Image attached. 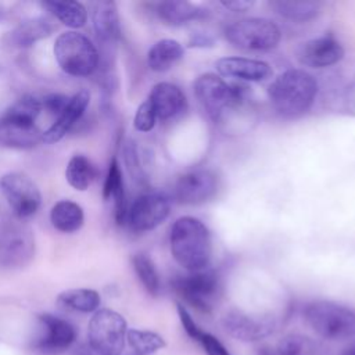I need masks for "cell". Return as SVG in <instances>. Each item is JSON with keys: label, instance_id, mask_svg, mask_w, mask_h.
I'll return each mask as SVG.
<instances>
[{"label": "cell", "instance_id": "obj_1", "mask_svg": "<svg viewBox=\"0 0 355 355\" xmlns=\"http://www.w3.org/2000/svg\"><path fill=\"white\" fill-rule=\"evenodd\" d=\"M173 259L187 272L208 269L212 258V239L208 227L194 216L176 219L169 232Z\"/></svg>", "mask_w": 355, "mask_h": 355}, {"label": "cell", "instance_id": "obj_2", "mask_svg": "<svg viewBox=\"0 0 355 355\" xmlns=\"http://www.w3.org/2000/svg\"><path fill=\"white\" fill-rule=\"evenodd\" d=\"M316 94V79L298 68L282 72L268 87L270 104L284 118H297L305 114L312 107Z\"/></svg>", "mask_w": 355, "mask_h": 355}, {"label": "cell", "instance_id": "obj_3", "mask_svg": "<svg viewBox=\"0 0 355 355\" xmlns=\"http://www.w3.org/2000/svg\"><path fill=\"white\" fill-rule=\"evenodd\" d=\"M40 98L24 96L0 116V146L28 150L42 141L43 132L36 126L42 111Z\"/></svg>", "mask_w": 355, "mask_h": 355}, {"label": "cell", "instance_id": "obj_4", "mask_svg": "<svg viewBox=\"0 0 355 355\" xmlns=\"http://www.w3.org/2000/svg\"><path fill=\"white\" fill-rule=\"evenodd\" d=\"M308 326L329 341L347 340L355 336V311L334 301H313L304 308Z\"/></svg>", "mask_w": 355, "mask_h": 355}, {"label": "cell", "instance_id": "obj_5", "mask_svg": "<svg viewBox=\"0 0 355 355\" xmlns=\"http://www.w3.org/2000/svg\"><path fill=\"white\" fill-rule=\"evenodd\" d=\"M53 51L58 67L71 76H89L98 68L100 54L97 47L87 36L76 31L58 35Z\"/></svg>", "mask_w": 355, "mask_h": 355}, {"label": "cell", "instance_id": "obj_6", "mask_svg": "<svg viewBox=\"0 0 355 355\" xmlns=\"http://www.w3.org/2000/svg\"><path fill=\"white\" fill-rule=\"evenodd\" d=\"M193 87L200 105L215 122H219L226 111L239 107L244 101L245 87L229 85L215 73H204L198 76Z\"/></svg>", "mask_w": 355, "mask_h": 355}, {"label": "cell", "instance_id": "obj_7", "mask_svg": "<svg viewBox=\"0 0 355 355\" xmlns=\"http://www.w3.org/2000/svg\"><path fill=\"white\" fill-rule=\"evenodd\" d=\"M225 37L241 50L268 51L279 44L282 32L270 19L251 17L229 24L225 28Z\"/></svg>", "mask_w": 355, "mask_h": 355}, {"label": "cell", "instance_id": "obj_8", "mask_svg": "<svg viewBox=\"0 0 355 355\" xmlns=\"http://www.w3.org/2000/svg\"><path fill=\"white\" fill-rule=\"evenodd\" d=\"M175 293L191 308L209 313L220 294V279L209 269L189 272L172 280Z\"/></svg>", "mask_w": 355, "mask_h": 355}, {"label": "cell", "instance_id": "obj_9", "mask_svg": "<svg viewBox=\"0 0 355 355\" xmlns=\"http://www.w3.org/2000/svg\"><path fill=\"white\" fill-rule=\"evenodd\" d=\"M126 320L112 309L96 311L89 322V345L100 355H121L126 340Z\"/></svg>", "mask_w": 355, "mask_h": 355}, {"label": "cell", "instance_id": "obj_10", "mask_svg": "<svg viewBox=\"0 0 355 355\" xmlns=\"http://www.w3.org/2000/svg\"><path fill=\"white\" fill-rule=\"evenodd\" d=\"M35 255V236L22 219L0 222V266L21 268Z\"/></svg>", "mask_w": 355, "mask_h": 355}, {"label": "cell", "instance_id": "obj_11", "mask_svg": "<svg viewBox=\"0 0 355 355\" xmlns=\"http://www.w3.org/2000/svg\"><path fill=\"white\" fill-rule=\"evenodd\" d=\"M0 190L18 219L35 215L42 204L37 184L22 172H8L0 178Z\"/></svg>", "mask_w": 355, "mask_h": 355}, {"label": "cell", "instance_id": "obj_12", "mask_svg": "<svg viewBox=\"0 0 355 355\" xmlns=\"http://www.w3.org/2000/svg\"><path fill=\"white\" fill-rule=\"evenodd\" d=\"M276 319L270 315H254L230 309L222 316L223 330L234 340L244 343L261 341L276 330Z\"/></svg>", "mask_w": 355, "mask_h": 355}, {"label": "cell", "instance_id": "obj_13", "mask_svg": "<svg viewBox=\"0 0 355 355\" xmlns=\"http://www.w3.org/2000/svg\"><path fill=\"white\" fill-rule=\"evenodd\" d=\"M171 212V200L161 191L139 196L128 208L126 222L135 232H148L159 226Z\"/></svg>", "mask_w": 355, "mask_h": 355}, {"label": "cell", "instance_id": "obj_14", "mask_svg": "<svg viewBox=\"0 0 355 355\" xmlns=\"http://www.w3.org/2000/svg\"><path fill=\"white\" fill-rule=\"evenodd\" d=\"M218 191V178L209 169H193L183 173L175 184V197L180 204L198 205L209 201Z\"/></svg>", "mask_w": 355, "mask_h": 355}, {"label": "cell", "instance_id": "obj_15", "mask_svg": "<svg viewBox=\"0 0 355 355\" xmlns=\"http://www.w3.org/2000/svg\"><path fill=\"white\" fill-rule=\"evenodd\" d=\"M39 322L43 331L33 343L35 348L49 352H61L69 348L76 340L75 326L62 318L42 313L39 315Z\"/></svg>", "mask_w": 355, "mask_h": 355}, {"label": "cell", "instance_id": "obj_16", "mask_svg": "<svg viewBox=\"0 0 355 355\" xmlns=\"http://www.w3.org/2000/svg\"><path fill=\"white\" fill-rule=\"evenodd\" d=\"M344 57V49L331 36H322L311 39L301 44L297 51L298 61L311 68H327Z\"/></svg>", "mask_w": 355, "mask_h": 355}, {"label": "cell", "instance_id": "obj_17", "mask_svg": "<svg viewBox=\"0 0 355 355\" xmlns=\"http://www.w3.org/2000/svg\"><path fill=\"white\" fill-rule=\"evenodd\" d=\"M157 119L168 121L180 116L187 108V100L182 89L171 82H159L153 86L148 94Z\"/></svg>", "mask_w": 355, "mask_h": 355}, {"label": "cell", "instance_id": "obj_18", "mask_svg": "<svg viewBox=\"0 0 355 355\" xmlns=\"http://www.w3.org/2000/svg\"><path fill=\"white\" fill-rule=\"evenodd\" d=\"M90 103V93L86 89H80L72 97L62 112L55 118V121L50 125L47 130L42 135V141L44 143H57L60 141L72 128L73 125L83 116L87 105Z\"/></svg>", "mask_w": 355, "mask_h": 355}, {"label": "cell", "instance_id": "obj_19", "mask_svg": "<svg viewBox=\"0 0 355 355\" xmlns=\"http://www.w3.org/2000/svg\"><path fill=\"white\" fill-rule=\"evenodd\" d=\"M216 69L222 76L244 82H263L273 73L268 62L247 57H222L216 61Z\"/></svg>", "mask_w": 355, "mask_h": 355}, {"label": "cell", "instance_id": "obj_20", "mask_svg": "<svg viewBox=\"0 0 355 355\" xmlns=\"http://www.w3.org/2000/svg\"><path fill=\"white\" fill-rule=\"evenodd\" d=\"M103 198L105 201L112 200L114 202V218L118 225H123L126 222L128 207L125 198V186L123 176L116 157H114L108 165V171L103 184Z\"/></svg>", "mask_w": 355, "mask_h": 355}, {"label": "cell", "instance_id": "obj_21", "mask_svg": "<svg viewBox=\"0 0 355 355\" xmlns=\"http://www.w3.org/2000/svg\"><path fill=\"white\" fill-rule=\"evenodd\" d=\"M93 29L101 42H115L121 35L118 8L114 1H97L92 12Z\"/></svg>", "mask_w": 355, "mask_h": 355}, {"label": "cell", "instance_id": "obj_22", "mask_svg": "<svg viewBox=\"0 0 355 355\" xmlns=\"http://www.w3.org/2000/svg\"><path fill=\"white\" fill-rule=\"evenodd\" d=\"M155 12L159 19L169 25H182L207 15V10L204 7L184 0L161 1L157 4Z\"/></svg>", "mask_w": 355, "mask_h": 355}, {"label": "cell", "instance_id": "obj_23", "mask_svg": "<svg viewBox=\"0 0 355 355\" xmlns=\"http://www.w3.org/2000/svg\"><path fill=\"white\" fill-rule=\"evenodd\" d=\"M50 222L53 227L61 233H73L83 226L85 214L78 202L60 200L50 211Z\"/></svg>", "mask_w": 355, "mask_h": 355}, {"label": "cell", "instance_id": "obj_24", "mask_svg": "<svg viewBox=\"0 0 355 355\" xmlns=\"http://www.w3.org/2000/svg\"><path fill=\"white\" fill-rule=\"evenodd\" d=\"M184 54L183 46L175 39H162L151 46L147 53V65L154 72L171 69Z\"/></svg>", "mask_w": 355, "mask_h": 355}, {"label": "cell", "instance_id": "obj_25", "mask_svg": "<svg viewBox=\"0 0 355 355\" xmlns=\"http://www.w3.org/2000/svg\"><path fill=\"white\" fill-rule=\"evenodd\" d=\"M42 6L65 26L79 29L87 22V10L79 1H43Z\"/></svg>", "mask_w": 355, "mask_h": 355}, {"label": "cell", "instance_id": "obj_26", "mask_svg": "<svg viewBox=\"0 0 355 355\" xmlns=\"http://www.w3.org/2000/svg\"><path fill=\"white\" fill-rule=\"evenodd\" d=\"M97 176V169L92 161L83 154H75L67 164L65 179L71 187L79 191L89 189L94 178Z\"/></svg>", "mask_w": 355, "mask_h": 355}, {"label": "cell", "instance_id": "obj_27", "mask_svg": "<svg viewBox=\"0 0 355 355\" xmlns=\"http://www.w3.org/2000/svg\"><path fill=\"white\" fill-rule=\"evenodd\" d=\"M53 31L51 24L44 18H31L21 22L11 32V43L17 47H31L37 40L47 37Z\"/></svg>", "mask_w": 355, "mask_h": 355}, {"label": "cell", "instance_id": "obj_28", "mask_svg": "<svg viewBox=\"0 0 355 355\" xmlns=\"http://www.w3.org/2000/svg\"><path fill=\"white\" fill-rule=\"evenodd\" d=\"M57 302L67 309L89 313L98 309L101 298L100 294L92 288H71L60 293Z\"/></svg>", "mask_w": 355, "mask_h": 355}, {"label": "cell", "instance_id": "obj_29", "mask_svg": "<svg viewBox=\"0 0 355 355\" xmlns=\"http://www.w3.org/2000/svg\"><path fill=\"white\" fill-rule=\"evenodd\" d=\"M269 4L283 18L297 22H306L313 19L320 10L319 3L308 0H275Z\"/></svg>", "mask_w": 355, "mask_h": 355}, {"label": "cell", "instance_id": "obj_30", "mask_svg": "<svg viewBox=\"0 0 355 355\" xmlns=\"http://www.w3.org/2000/svg\"><path fill=\"white\" fill-rule=\"evenodd\" d=\"M316 343L298 333H291L282 337L273 347L263 351V355H316Z\"/></svg>", "mask_w": 355, "mask_h": 355}, {"label": "cell", "instance_id": "obj_31", "mask_svg": "<svg viewBox=\"0 0 355 355\" xmlns=\"http://www.w3.org/2000/svg\"><path fill=\"white\" fill-rule=\"evenodd\" d=\"M132 265H133L136 276L139 277V280L143 284V287L146 288V291L150 295L157 297L161 290V280H159V275H158V270H157L153 259L148 255L139 252L132 257Z\"/></svg>", "mask_w": 355, "mask_h": 355}, {"label": "cell", "instance_id": "obj_32", "mask_svg": "<svg viewBox=\"0 0 355 355\" xmlns=\"http://www.w3.org/2000/svg\"><path fill=\"white\" fill-rule=\"evenodd\" d=\"M126 341L136 355H150L166 347L162 336L150 330L129 329L126 331Z\"/></svg>", "mask_w": 355, "mask_h": 355}, {"label": "cell", "instance_id": "obj_33", "mask_svg": "<svg viewBox=\"0 0 355 355\" xmlns=\"http://www.w3.org/2000/svg\"><path fill=\"white\" fill-rule=\"evenodd\" d=\"M155 122H157V115L151 107V104L148 103V100L143 101L137 110H136V114H135V118H133V126L136 130L139 132H150L154 129L155 126Z\"/></svg>", "mask_w": 355, "mask_h": 355}, {"label": "cell", "instance_id": "obj_34", "mask_svg": "<svg viewBox=\"0 0 355 355\" xmlns=\"http://www.w3.org/2000/svg\"><path fill=\"white\" fill-rule=\"evenodd\" d=\"M176 311H178V316L180 320V324L183 327V330L186 331V334L191 338L198 341L201 334L204 333V330H201V327L196 323V320L193 319V316L190 315V312L186 309V306L182 302L176 304Z\"/></svg>", "mask_w": 355, "mask_h": 355}, {"label": "cell", "instance_id": "obj_35", "mask_svg": "<svg viewBox=\"0 0 355 355\" xmlns=\"http://www.w3.org/2000/svg\"><path fill=\"white\" fill-rule=\"evenodd\" d=\"M123 158L126 162V166L129 169V173L132 175V178L137 182H141L144 179L143 175V169L140 166V161H139V155H137V148L135 146L133 141L126 143L125 150H123Z\"/></svg>", "mask_w": 355, "mask_h": 355}, {"label": "cell", "instance_id": "obj_36", "mask_svg": "<svg viewBox=\"0 0 355 355\" xmlns=\"http://www.w3.org/2000/svg\"><path fill=\"white\" fill-rule=\"evenodd\" d=\"M68 101H69V97L65 94H61V93H50V94L44 96L43 98H40L42 108L55 116H58L62 112V110L67 107Z\"/></svg>", "mask_w": 355, "mask_h": 355}, {"label": "cell", "instance_id": "obj_37", "mask_svg": "<svg viewBox=\"0 0 355 355\" xmlns=\"http://www.w3.org/2000/svg\"><path fill=\"white\" fill-rule=\"evenodd\" d=\"M207 355H232L227 348L211 333L204 331L198 340Z\"/></svg>", "mask_w": 355, "mask_h": 355}, {"label": "cell", "instance_id": "obj_38", "mask_svg": "<svg viewBox=\"0 0 355 355\" xmlns=\"http://www.w3.org/2000/svg\"><path fill=\"white\" fill-rule=\"evenodd\" d=\"M189 46L190 47H212L214 46V39L208 33L196 32V33L190 35Z\"/></svg>", "mask_w": 355, "mask_h": 355}, {"label": "cell", "instance_id": "obj_39", "mask_svg": "<svg viewBox=\"0 0 355 355\" xmlns=\"http://www.w3.org/2000/svg\"><path fill=\"white\" fill-rule=\"evenodd\" d=\"M220 4L233 12H245L254 7L255 1H252V0H227V1H220Z\"/></svg>", "mask_w": 355, "mask_h": 355}, {"label": "cell", "instance_id": "obj_40", "mask_svg": "<svg viewBox=\"0 0 355 355\" xmlns=\"http://www.w3.org/2000/svg\"><path fill=\"white\" fill-rule=\"evenodd\" d=\"M75 355H100L97 354L89 344L87 345H82L75 351Z\"/></svg>", "mask_w": 355, "mask_h": 355}, {"label": "cell", "instance_id": "obj_41", "mask_svg": "<svg viewBox=\"0 0 355 355\" xmlns=\"http://www.w3.org/2000/svg\"><path fill=\"white\" fill-rule=\"evenodd\" d=\"M340 355H355V341L349 343V344L343 349V352H341Z\"/></svg>", "mask_w": 355, "mask_h": 355}]
</instances>
